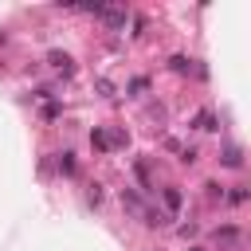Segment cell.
<instances>
[{
  "instance_id": "5b68a950",
  "label": "cell",
  "mask_w": 251,
  "mask_h": 251,
  "mask_svg": "<svg viewBox=\"0 0 251 251\" xmlns=\"http://www.w3.org/2000/svg\"><path fill=\"white\" fill-rule=\"evenodd\" d=\"M59 169H63V173H75V161H71V153H63V157H59Z\"/></svg>"
},
{
  "instance_id": "277c9868",
  "label": "cell",
  "mask_w": 251,
  "mask_h": 251,
  "mask_svg": "<svg viewBox=\"0 0 251 251\" xmlns=\"http://www.w3.org/2000/svg\"><path fill=\"white\" fill-rule=\"evenodd\" d=\"M196 126H200V129H216V118H212V114H200Z\"/></svg>"
},
{
  "instance_id": "3957f363",
  "label": "cell",
  "mask_w": 251,
  "mask_h": 251,
  "mask_svg": "<svg viewBox=\"0 0 251 251\" xmlns=\"http://www.w3.org/2000/svg\"><path fill=\"white\" fill-rule=\"evenodd\" d=\"M51 63H55V67H59V71H71V59H67V55H59V51H55V55H51Z\"/></svg>"
},
{
  "instance_id": "7a4b0ae2",
  "label": "cell",
  "mask_w": 251,
  "mask_h": 251,
  "mask_svg": "<svg viewBox=\"0 0 251 251\" xmlns=\"http://www.w3.org/2000/svg\"><path fill=\"white\" fill-rule=\"evenodd\" d=\"M165 204H169V212H176L180 208V192L176 188H165Z\"/></svg>"
},
{
  "instance_id": "6da1fadb",
  "label": "cell",
  "mask_w": 251,
  "mask_h": 251,
  "mask_svg": "<svg viewBox=\"0 0 251 251\" xmlns=\"http://www.w3.org/2000/svg\"><path fill=\"white\" fill-rule=\"evenodd\" d=\"M224 165H227V169H239V165H243V157H239V149H235V145H227V149H224Z\"/></svg>"
}]
</instances>
